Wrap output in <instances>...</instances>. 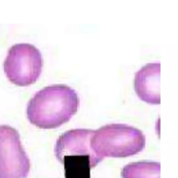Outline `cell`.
<instances>
[{
  "instance_id": "6",
  "label": "cell",
  "mask_w": 178,
  "mask_h": 178,
  "mask_svg": "<svg viewBox=\"0 0 178 178\" xmlns=\"http://www.w3.org/2000/svg\"><path fill=\"white\" fill-rule=\"evenodd\" d=\"M159 84V63H148L135 74V91L140 99L148 104H160Z\"/></svg>"
},
{
  "instance_id": "2",
  "label": "cell",
  "mask_w": 178,
  "mask_h": 178,
  "mask_svg": "<svg viewBox=\"0 0 178 178\" xmlns=\"http://www.w3.org/2000/svg\"><path fill=\"white\" fill-rule=\"evenodd\" d=\"M91 148L99 158H125L144 150L145 137L141 130L125 124H110L94 130Z\"/></svg>"
},
{
  "instance_id": "7",
  "label": "cell",
  "mask_w": 178,
  "mask_h": 178,
  "mask_svg": "<svg viewBox=\"0 0 178 178\" xmlns=\"http://www.w3.org/2000/svg\"><path fill=\"white\" fill-rule=\"evenodd\" d=\"M122 178H160V163L138 161L126 165L122 170Z\"/></svg>"
},
{
  "instance_id": "3",
  "label": "cell",
  "mask_w": 178,
  "mask_h": 178,
  "mask_svg": "<svg viewBox=\"0 0 178 178\" xmlns=\"http://www.w3.org/2000/svg\"><path fill=\"white\" fill-rule=\"evenodd\" d=\"M54 153L64 166L65 178H90V170L102 160L93 152L85 132L67 133L56 141Z\"/></svg>"
},
{
  "instance_id": "5",
  "label": "cell",
  "mask_w": 178,
  "mask_h": 178,
  "mask_svg": "<svg viewBox=\"0 0 178 178\" xmlns=\"http://www.w3.org/2000/svg\"><path fill=\"white\" fill-rule=\"evenodd\" d=\"M30 168L17 130L0 125V178H27Z\"/></svg>"
},
{
  "instance_id": "4",
  "label": "cell",
  "mask_w": 178,
  "mask_h": 178,
  "mask_svg": "<svg viewBox=\"0 0 178 178\" xmlns=\"http://www.w3.org/2000/svg\"><path fill=\"white\" fill-rule=\"evenodd\" d=\"M43 57L35 46L19 43L11 46L4 62V71L11 83L28 86L39 79L42 72Z\"/></svg>"
},
{
  "instance_id": "1",
  "label": "cell",
  "mask_w": 178,
  "mask_h": 178,
  "mask_svg": "<svg viewBox=\"0 0 178 178\" xmlns=\"http://www.w3.org/2000/svg\"><path fill=\"white\" fill-rule=\"evenodd\" d=\"M79 99L77 92L66 85L44 87L29 100L27 116L40 129H56L68 122L77 113Z\"/></svg>"
}]
</instances>
